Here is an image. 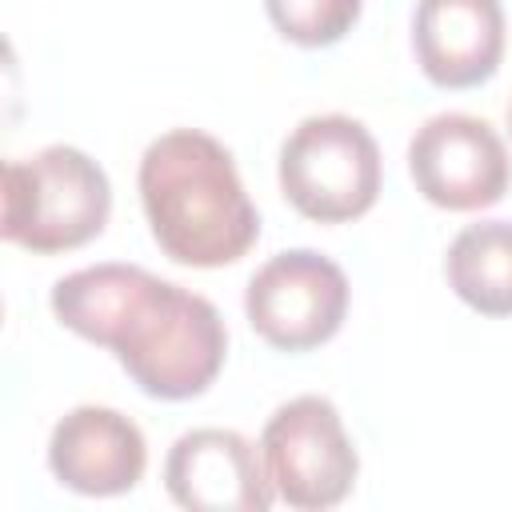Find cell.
<instances>
[{"label": "cell", "mask_w": 512, "mask_h": 512, "mask_svg": "<svg viewBox=\"0 0 512 512\" xmlns=\"http://www.w3.org/2000/svg\"><path fill=\"white\" fill-rule=\"evenodd\" d=\"M52 312L68 332L112 348L152 400H192L224 368L228 332L216 304L140 264H92L60 276Z\"/></svg>", "instance_id": "1"}, {"label": "cell", "mask_w": 512, "mask_h": 512, "mask_svg": "<svg viewBox=\"0 0 512 512\" xmlns=\"http://www.w3.org/2000/svg\"><path fill=\"white\" fill-rule=\"evenodd\" d=\"M136 184L152 240L176 264L224 268L260 236V212L240 184L232 152L200 128L156 136L140 156Z\"/></svg>", "instance_id": "2"}, {"label": "cell", "mask_w": 512, "mask_h": 512, "mask_svg": "<svg viewBox=\"0 0 512 512\" xmlns=\"http://www.w3.org/2000/svg\"><path fill=\"white\" fill-rule=\"evenodd\" d=\"M112 212V184L104 168L72 148L48 144L36 156L4 164V220L0 236L36 256L72 252L96 240Z\"/></svg>", "instance_id": "3"}, {"label": "cell", "mask_w": 512, "mask_h": 512, "mask_svg": "<svg viewBox=\"0 0 512 512\" xmlns=\"http://www.w3.org/2000/svg\"><path fill=\"white\" fill-rule=\"evenodd\" d=\"M280 192L316 224L364 216L380 196L376 136L344 112L304 116L280 144Z\"/></svg>", "instance_id": "4"}, {"label": "cell", "mask_w": 512, "mask_h": 512, "mask_svg": "<svg viewBox=\"0 0 512 512\" xmlns=\"http://www.w3.org/2000/svg\"><path fill=\"white\" fill-rule=\"evenodd\" d=\"M260 452L276 496L288 508H336L360 472V456L328 396H296L280 404L260 436Z\"/></svg>", "instance_id": "5"}, {"label": "cell", "mask_w": 512, "mask_h": 512, "mask_svg": "<svg viewBox=\"0 0 512 512\" xmlns=\"http://www.w3.org/2000/svg\"><path fill=\"white\" fill-rule=\"evenodd\" d=\"M252 332L280 352L328 344L348 316V276L316 248L276 252L244 288Z\"/></svg>", "instance_id": "6"}, {"label": "cell", "mask_w": 512, "mask_h": 512, "mask_svg": "<svg viewBox=\"0 0 512 512\" xmlns=\"http://www.w3.org/2000/svg\"><path fill=\"white\" fill-rule=\"evenodd\" d=\"M416 192L448 212L492 208L512 184V160L500 132L468 112H440L408 140Z\"/></svg>", "instance_id": "7"}, {"label": "cell", "mask_w": 512, "mask_h": 512, "mask_svg": "<svg viewBox=\"0 0 512 512\" xmlns=\"http://www.w3.org/2000/svg\"><path fill=\"white\" fill-rule=\"evenodd\" d=\"M164 488L192 512H268L276 500L264 452L232 428H192L164 460Z\"/></svg>", "instance_id": "8"}, {"label": "cell", "mask_w": 512, "mask_h": 512, "mask_svg": "<svg viewBox=\"0 0 512 512\" xmlns=\"http://www.w3.org/2000/svg\"><path fill=\"white\" fill-rule=\"evenodd\" d=\"M48 468L80 496H120L140 484L148 444L132 416L104 404H80L56 420L48 436Z\"/></svg>", "instance_id": "9"}, {"label": "cell", "mask_w": 512, "mask_h": 512, "mask_svg": "<svg viewBox=\"0 0 512 512\" xmlns=\"http://www.w3.org/2000/svg\"><path fill=\"white\" fill-rule=\"evenodd\" d=\"M412 52L436 88H476L504 56L500 0H416Z\"/></svg>", "instance_id": "10"}, {"label": "cell", "mask_w": 512, "mask_h": 512, "mask_svg": "<svg viewBox=\"0 0 512 512\" xmlns=\"http://www.w3.org/2000/svg\"><path fill=\"white\" fill-rule=\"evenodd\" d=\"M448 288L480 316H512V220H480L456 232L444 256Z\"/></svg>", "instance_id": "11"}, {"label": "cell", "mask_w": 512, "mask_h": 512, "mask_svg": "<svg viewBox=\"0 0 512 512\" xmlns=\"http://www.w3.org/2000/svg\"><path fill=\"white\" fill-rule=\"evenodd\" d=\"M276 32L300 48H328L352 32L364 0H264Z\"/></svg>", "instance_id": "12"}, {"label": "cell", "mask_w": 512, "mask_h": 512, "mask_svg": "<svg viewBox=\"0 0 512 512\" xmlns=\"http://www.w3.org/2000/svg\"><path fill=\"white\" fill-rule=\"evenodd\" d=\"M508 128H512V100H508Z\"/></svg>", "instance_id": "13"}]
</instances>
